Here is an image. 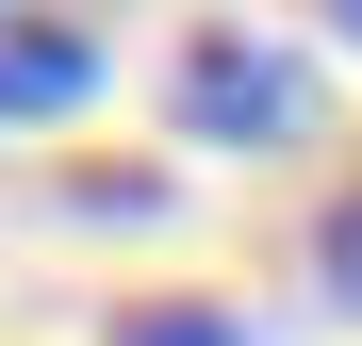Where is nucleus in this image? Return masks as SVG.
<instances>
[{"label":"nucleus","mask_w":362,"mask_h":346,"mask_svg":"<svg viewBox=\"0 0 362 346\" xmlns=\"http://www.w3.org/2000/svg\"><path fill=\"white\" fill-rule=\"evenodd\" d=\"M181 115H198V132L214 149H296V132H313V67H296V50L280 33H198V50H181Z\"/></svg>","instance_id":"nucleus-1"},{"label":"nucleus","mask_w":362,"mask_h":346,"mask_svg":"<svg viewBox=\"0 0 362 346\" xmlns=\"http://www.w3.org/2000/svg\"><path fill=\"white\" fill-rule=\"evenodd\" d=\"M83 83H99V50L66 17H17V0H0V115H66Z\"/></svg>","instance_id":"nucleus-2"},{"label":"nucleus","mask_w":362,"mask_h":346,"mask_svg":"<svg viewBox=\"0 0 362 346\" xmlns=\"http://www.w3.org/2000/svg\"><path fill=\"white\" fill-rule=\"evenodd\" d=\"M115 346H247V330H230L214 297H132V313H115Z\"/></svg>","instance_id":"nucleus-3"},{"label":"nucleus","mask_w":362,"mask_h":346,"mask_svg":"<svg viewBox=\"0 0 362 346\" xmlns=\"http://www.w3.org/2000/svg\"><path fill=\"white\" fill-rule=\"evenodd\" d=\"M313 280H329V297L362 313V198H329V231H313Z\"/></svg>","instance_id":"nucleus-4"},{"label":"nucleus","mask_w":362,"mask_h":346,"mask_svg":"<svg viewBox=\"0 0 362 346\" xmlns=\"http://www.w3.org/2000/svg\"><path fill=\"white\" fill-rule=\"evenodd\" d=\"M329 17H346V33H362V0H329Z\"/></svg>","instance_id":"nucleus-5"}]
</instances>
